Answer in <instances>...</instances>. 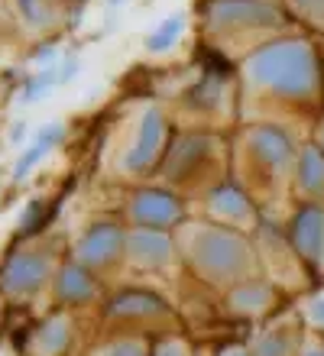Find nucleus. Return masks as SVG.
I'll list each match as a JSON object with an SVG mask.
<instances>
[{
  "label": "nucleus",
  "mask_w": 324,
  "mask_h": 356,
  "mask_svg": "<svg viewBox=\"0 0 324 356\" xmlns=\"http://www.w3.org/2000/svg\"><path fill=\"white\" fill-rule=\"evenodd\" d=\"M217 356H250V353H247V350H221V353H217Z\"/></svg>",
  "instance_id": "7c9ffc66"
},
{
  "label": "nucleus",
  "mask_w": 324,
  "mask_h": 356,
  "mask_svg": "<svg viewBox=\"0 0 324 356\" xmlns=\"http://www.w3.org/2000/svg\"><path fill=\"white\" fill-rule=\"evenodd\" d=\"M169 305L153 291H123L107 305V318L143 321V318H166Z\"/></svg>",
  "instance_id": "ddd939ff"
},
{
  "label": "nucleus",
  "mask_w": 324,
  "mask_h": 356,
  "mask_svg": "<svg viewBox=\"0 0 324 356\" xmlns=\"http://www.w3.org/2000/svg\"><path fill=\"white\" fill-rule=\"evenodd\" d=\"M153 356H188V347L182 340H162Z\"/></svg>",
  "instance_id": "a878e982"
},
{
  "label": "nucleus",
  "mask_w": 324,
  "mask_h": 356,
  "mask_svg": "<svg viewBox=\"0 0 324 356\" xmlns=\"http://www.w3.org/2000/svg\"><path fill=\"white\" fill-rule=\"evenodd\" d=\"M127 214L137 230H162L166 234L169 227H176L182 220L185 207L166 188H143V191H137L130 197Z\"/></svg>",
  "instance_id": "20e7f679"
},
{
  "label": "nucleus",
  "mask_w": 324,
  "mask_h": 356,
  "mask_svg": "<svg viewBox=\"0 0 324 356\" xmlns=\"http://www.w3.org/2000/svg\"><path fill=\"white\" fill-rule=\"evenodd\" d=\"M75 68H78V58H68V62H65V68L59 72V81H68V78L75 75Z\"/></svg>",
  "instance_id": "cd10ccee"
},
{
  "label": "nucleus",
  "mask_w": 324,
  "mask_h": 356,
  "mask_svg": "<svg viewBox=\"0 0 324 356\" xmlns=\"http://www.w3.org/2000/svg\"><path fill=\"white\" fill-rule=\"evenodd\" d=\"M247 81L279 97L308 101L318 91V56L305 39H276L247 58Z\"/></svg>",
  "instance_id": "f257e3e1"
},
{
  "label": "nucleus",
  "mask_w": 324,
  "mask_h": 356,
  "mask_svg": "<svg viewBox=\"0 0 324 356\" xmlns=\"http://www.w3.org/2000/svg\"><path fill=\"white\" fill-rule=\"evenodd\" d=\"M127 246V234L114 220H98L84 230V236L78 240V250H75V263H82L84 269H104V266H114L117 256L123 253Z\"/></svg>",
  "instance_id": "0eeeda50"
},
{
  "label": "nucleus",
  "mask_w": 324,
  "mask_h": 356,
  "mask_svg": "<svg viewBox=\"0 0 324 356\" xmlns=\"http://www.w3.org/2000/svg\"><path fill=\"white\" fill-rule=\"evenodd\" d=\"M208 211H211L221 224H243L253 217L250 197L243 195L237 185H217L208 195Z\"/></svg>",
  "instance_id": "4468645a"
},
{
  "label": "nucleus",
  "mask_w": 324,
  "mask_h": 356,
  "mask_svg": "<svg viewBox=\"0 0 324 356\" xmlns=\"http://www.w3.org/2000/svg\"><path fill=\"white\" fill-rule=\"evenodd\" d=\"M127 253L133 263L159 269V266H169V259H172V240L162 230H133L127 236Z\"/></svg>",
  "instance_id": "9b49d317"
},
{
  "label": "nucleus",
  "mask_w": 324,
  "mask_h": 356,
  "mask_svg": "<svg viewBox=\"0 0 324 356\" xmlns=\"http://www.w3.org/2000/svg\"><path fill=\"white\" fill-rule=\"evenodd\" d=\"M33 58H36V62H46V65H52L49 58H56V42H46V46H39L36 52H33Z\"/></svg>",
  "instance_id": "bb28decb"
},
{
  "label": "nucleus",
  "mask_w": 324,
  "mask_h": 356,
  "mask_svg": "<svg viewBox=\"0 0 324 356\" xmlns=\"http://www.w3.org/2000/svg\"><path fill=\"white\" fill-rule=\"evenodd\" d=\"M52 85H59V65H43L36 75L26 78V85H23V101H39V97H46V91Z\"/></svg>",
  "instance_id": "6ab92c4d"
},
{
  "label": "nucleus",
  "mask_w": 324,
  "mask_h": 356,
  "mask_svg": "<svg viewBox=\"0 0 324 356\" xmlns=\"http://www.w3.org/2000/svg\"><path fill=\"white\" fill-rule=\"evenodd\" d=\"M111 3H114V7H117V3H123V0H111Z\"/></svg>",
  "instance_id": "473e14b6"
},
{
  "label": "nucleus",
  "mask_w": 324,
  "mask_h": 356,
  "mask_svg": "<svg viewBox=\"0 0 324 356\" xmlns=\"http://www.w3.org/2000/svg\"><path fill=\"white\" fill-rule=\"evenodd\" d=\"M52 275V259L49 253H39V250H23V253H13L0 269V289L7 295H33L49 282Z\"/></svg>",
  "instance_id": "423d86ee"
},
{
  "label": "nucleus",
  "mask_w": 324,
  "mask_h": 356,
  "mask_svg": "<svg viewBox=\"0 0 324 356\" xmlns=\"http://www.w3.org/2000/svg\"><path fill=\"white\" fill-rule=\"evenodd\" d=\"M43 211H46V201H43V197H33V204H29L26 211H23V217H20V234H33V230H39V227L46 224Z\"/></svg>",
  "instance_id": "5701e85b"
},
{
  "label": "nucleus",
  "mask_w": 324,
  "mask_h": 356,
  "mask_svg": "<svg viewBox=\"0 0 324 356\" xmlns=\"http://www.w3.org/2000/svg\"><path fill=\"white\" fill-rule=\"evenodd\" d=\"M269 301H272V289H269V282H263V279H247L243 285H237V289L231 291V305H233V311H240V314H259Z\"/></svg>",
  "instance_id": "f3484780"
},
{
  "label": "nucleus",
  "mask_w": 324,
  "mask_h": 356,
  "mask_svg": "<svg viewBox=\"0 0 324 356\" xmlns=\"http://www.w3.org/2000/svg\"><path fill=\"white\" fill-rule=\"evenodd\" d=\"M104 356H149V353L139 340H117V343L104 350Z\"/></svg>",
  "instance_id": "b1692460"
},
{
  "label": "nucleus",
  "mask_w": 324,
  "mask_h": 356,
  "mask_svg": "<svg viewBox=\"0 0 324 356\" xmlns=\"http://www.w3.org/2000/svg\"><path fill=\"white\" fill-rule=\"evenodd\" d=\"M298 188L305 195H324V152L318 146H305L298 156Z\"/></svg>",
  "instance_id": "dca6fc26"
},
{
  "label": "nucleus",
  "mask_w": 324,
  "mask_h": 356,
  "mask_svg": "<svg viewBox=\"0 0 324 356\" xmlns=\"http://www.w3.org/2000/svg\"><path fill=\"white\" fill-rule=\"evenodd\" d=\"M250 152L266 169L279 172L286 169L288 159H292V140L279 127H256L250 133Z\"/></svg>",
  "instance_id": "f8f14e48"
},
{
  "label": "nucleus",
  "mask_w": 324,
  "mask_h": 356,
  "mask_svg": "<svg viewBox=\"0 0 324 356\" xmlns=\"http://www.w3.org/2000/svg\"><path fill=\"white\" fill-rule=\"evenodd\" d=\"M302 356H324V350H308V353H302Z\"/></svg>",
  "instance_id": "2f4dec72"
},
{
  "label": "nucleus",
  "mask_w": 324,
  "mask_h": 356,
  "mask_svg": "<svg viewBox=\"0 0 324 356\" xmlns=\"http://www.w3.org/2000/svg\"><path fill=\"white\" fill-rule=\"evenodd\" d=\"M39 350L43 353H62L65 347H68V324H65L62 318H56V321H49L46 327L39 330Z\"/></svg>",
  "instance_id": "aec40b11"
},
{
  "label": "nucleus",
  "mask_w": 324,
  "mask_h": 356,
  "mask_svg": "<svg viewBox=\"0 0 324 356\" xmlns=\"http://www.w3.org/2000/svg\"><path fill=\"white\" fill-rule=\"evenodd\" d=\"M182 29H185V13H172V17L162 19V23L146 36V49L149 52H166V49H172L178 42Z\"/></svg>",
  "instance_id": "a211bd4d"
},
{
  "label": "nucleus",
  "mask_w": 324,
  "mask_h": 356,
  "mask_svg": "<svg viewBox=\"0 0 324 356\" xmlns=\"http://www.w3.org/2000/svg\"><path fill=\"white\" fill-rule=\"evenodd\" d=\"M311 318H315L318 324H324V298H318L315 305H311Z\"/></svg>",
  "instance_id": "c85d7f7f"
},
{
  "label": "nucleus",
  "mask_w": 324,
  "mask_h": 356,
  "mask_svg": "<svg viewBox=\"0 0 324 356\" xmlns=\"http://www.w3.org/2000/svg\"><path fill=\"white\" fill-rule=\"evenodd\" d=\"M188 259L211 282H243L253 272L250 243L224 224L194 227L188 234Z\"/></svg>",
  "instance_id": "f03ea898"
},
{
  "label": "nucleus",
  "mask_w": 324,
  "mask_h": 356,
  "mask_svg": "<svg viewBox=\"0 0 324 356\" xmlns=\"http://www.w3.org/2000/svg\"><path fill=\"white\" fill-rule=\"evenodd\" d=\"M321 143H324V127H321ZM321 152H324V149H321Z\"/></svg>",
  "instance_id": "72a5a7b5"
},
{
  "label": "nucleus",
  "mask_w": 324,
  "mask_h": 356,
  "mask_svg": "<svg viewBox=\"0 0 324 356\" xmlns=\"http://www.w3.org/2000/svg\"><path fill=\"white\" fill-rule=\"evenodd\" d=\"M256 356H292V340L286 334H266L256 343Z\"/></svg>",
  "instance_id": "4be33fe9"
},
{
  "label": "nucleus",
  "mask_w": 324,
  "mask_h": 356,
  "mask_svg": "<svg viewBox=\"0 0 324 356\" xmlns=\"http://www.w3.org/2000/svg\"><path fill=\"white\" fill-rule=\"evenodd\" d=\"M288 236H292V246L295 253L308 263H324V211L315 204H305L292 217V227H288Z\"/></svg>",
  "instance_id": "6e6552de"
},
{
  "label": "nucleus",
  "mask_w": 324,
  "mask_h": 356,
  "mask_svg": "<svg viewBox=\"0 0 324 356\" xmlns=\"http://www.w3.org/2000/svg\"><path fill=\"white\" fill-rule=\"evenodd\" d=\"M56 298L62 305H88L98 298V282L91 269H84L82 263H65L56 272Z\"/></svg>",
  "instance_id": "9d476101"
},
{
  "label": "nucleus",
  "mask_w": 324,
  "mask_h": 356,
  "mask_svg": "<svg viewBox=\"0 0 324 356\" xmlns=\"http://www.w3.org/2000/svg\"><path fill=\"white\" fill-rule=\"evenodd\" d=\"M279 13L263 0H211L208 3V29L224 33V29H256L276 26Z\"/></svg>",
  "instance_id": "39448f33"
},
{
  "label": "nucleus",
  "mask_w": 324,
  "mask_h": 356,
  "mask_svg": "<svg viewBox=\"0 0 324 356\" xmlns=\"http://www.w3.org/2000/svg\"><path fill=\"white\" fill-rule=\"evenodd\" d=\"M65 140V123H49V127H43V130L36 133V140H33V146H29L23 156H20V162H17V169H13V181H23V178L29 175V172L36 169L39 162L46 159L49 152L56 149L59 143Z\"/></svg>",
  "instance_id": "2eb2a0df"
},
{
  "label": "nucleus",
  "mask_w": 324,
  "mask_h": 356,
  "mask_svg": "<svg viewBox=\"0 0 324 356\" xmlns=\"http://www.w3.org/2000/svg\"><path fill=\"white\" fill-rule=\"evenodd\" d=\"M23 133H26V123H20V127H13V133H10V140L20 143V140H23Z\"/></svg>",
  "instance_id": "c756f323"
},
{
  "label": "nucleus",
  "mask_w": 324,
  "mask_h": 356,
  "mask_svg": "<svg viewBox=\"0 0 324 356\" xmlns=\"http://www.w3.org/2000/svg\"><path fill=\"white\" fill-rule=\"evenodd\" d=\"M166 136H169V120L159 107H146L139 113L137 136L121 156V172L123 175H146L159 162V156L166 152Z\"/></svg>",
  "instance_id": "7ed1b4c3"
},
{
  "label": "nucleus",
  "mask_w": 324,
  "mask_h": 356,
  "mask_svg": "<svg viewBox=\"0 0 324 356\" xmlns=\"http://www.w3.org/2000/svg\"><path fill=\"white\" fill-rule=\"evenodd\" d=\"M17 10H20V17L26 19V26H33V29H49L56 23L46 0H17Z\"/></svg>",
  "instance_id": "412c9836"
},
{
  "label": "nucleus",
  "mask_w": 324,
  "mask_h": 356,
  "mask_svg": "<svg viewBox=\"0 0 324 356\" xmlns=\"http://www.w3.org/2000/svg\"><path fill=\"white\" fill-rule=\"evenodd\" d=\"M292 7L311 19H324V0H292Z\"/></svg>",
  "instance_id": "393cba45"
},
{
  "label": "nucleus",
  "mask_w": 324,
  "mask_h": 356,
  "mask_svg": "<svg viewBox=\"0 0 324 356\" xmlns=\"http://www.w3.org/2000/svg\"><path fill=\"white\" fill-rule=\"evenodd\" d=\"M211 152H214V140H211V136H204V133H192V136L178 140L176 146L169 149L162 172H166V178H172V181H182V178L194 175V169H198V165H201Z\"/></svg>",
  "instance_id": "1a4fd4ad"
}]
</instances>
